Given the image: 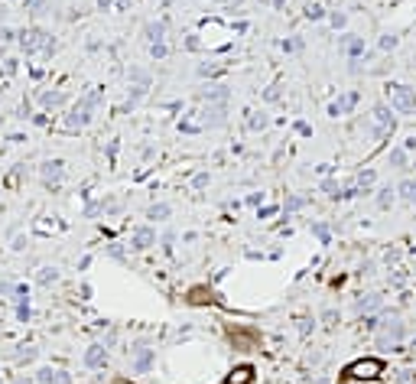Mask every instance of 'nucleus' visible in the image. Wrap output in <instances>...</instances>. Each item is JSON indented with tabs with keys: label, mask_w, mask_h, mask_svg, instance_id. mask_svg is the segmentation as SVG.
I'll return each instance as SVG.
<instances>
[{
	"label": "nucleus",
	"mask_w": 416,
	"mask_h": 384,
	"mask_svg": "<svg viewBox=\"0 0 416 384\" xmlns=\"http://www.w3.org/2000/svg\"><path fill=\"white\" fill-rule=\"evenodd\" d=\"M101 104V91L94 88V91H88L85 98H81L75 108L65 114V130H81V127H88V121H91V111Z\"/></svg>",
	"instance_id": "obj_1"
},
{
	"label": "nucleus",
	"mask_w": 416,
	"mask_h": 384,
	"mask_svg": "<svg viewBox=\"0 0 416 384\" xmlns=\"http://www.w3.org/2000/svg\"><path fill=\"white\" fill-rule=\"evenodd\" d=\"M387 104H390L393 114H413L416 111V88L400 85V82L387 85Z\"/></svg>",
	"instance_id": "obj_2"
},
{
	"label": "nucleus",
	"mask_w": 416,
	"mask_h": 384,
	"mask_svg": "<svg viewBox=\"0 0 416 384\" xmlns=\"http://www.w3.org/2000/svg\"><path fill=\"white\" fill-rule=\"evenodd\" d=\"M393 127H397V118L390 114V104H377L374 111H371V137L374 140H384V137H390Z\"/></svg>",
	"instance_id": "obj_3"
},
{
	"label": "nucleus",
	"mask_w": 416,
	"mask_h": 384,
	"mask_svg": "<svg viewBox=\"0 0 416 384\" xmlns=\"http://www.w3.org/2000/svg\"><path fill=\"white\" fill-rule=\"evenodd\" d=\"M20 46L26 49V52H52L55 49V43H52V36H49L46 30H26L23 36H20Z\"/></svg>",
	"instance_id": "obj_4"
},
{
	"label": "nucleus",
	"mask_w": 416,
	"mask_h": 384,
	"mask_svg": "<svg viewBox=\"0 0 416 384\" xmlns=\"http://www.w3.org/2000/svg\"><path fill=\"white\" fill-rule=\"evenodd\" d=\"M153 361H156V352H153V348H147L143 342L130 348V371H134V375H150Z\"/></svg>",
	"instance_id": "obj_5"
},
{
	"label": "nucleus",
	"mask_w": 416,
	"mask_h": 384,
	"mask_svg": "<svg viewBox=\"0 0 416 384\" xmlns=\"http://www.w3.org/2000/svg\"><path fill=\"white\" fill-rule=\"evenodd\" d=\"M153 244H156V228L153 225L134 228V235H130V248H134V251H147V248H153Z\"/></svg>",
	"instance_id": "obj_6"
},
{
	"label": "nucleus",
	"mask_w": 416,
	"mask_h": 384,
	"mask_svg": "<svg viewBox=\"0 0 416 384\" xmlns=\"http://www.w3.org/2000/svg\"><path fill=\"white\" fill-rule=\"evenodd\" d=\"M384 371V361L380 358H368V361H354L345 375H354V378H377Z\"/></svg>",
	"instance_id": "obj_7"
},
{
	"label": "nucleus",
	"mask_w": 416,
	"mask_h": 384,
	"mask_svg": "<svg viewBox=\"0 0 416 384\" xmlns=\"http://www.w3.org/2000/svg\"><path fill=\"white\" fill-rule=\"evenodd\" d=\"M354 104H358V91H345L341 98H335L329 104V118H345V114H351Z\"/></svg>",
	"instance_id": "obj_8"
},
{
	"label": "nucleus",
	"mask_w": 416,
	"mask_h": 384,
	"mask_svg": "<svg viewBox=\"0 0 416 384\" xmlns=\"http://www.w3.org/2000/svg\"><path fill=\"white\" fill-rule=\"evenodd\" d=\"M338 46H341V52L348 55V59H361L368 49H364V36H354V33H345L341 40H338Z\"/></svg>",
	"instance_id": "obj_9"
},
{
	"label": "nucleus",
	"mask_w": 416,
	"mask_h": 384,
	"mask_svg": "<svg viewBox=\"0 0 416 384\" xmlns=\"http://www.w3.org/2000/svg\"><path fill=\"white\" fill-rule=\"evenodd\" d=\"M108 365V348L104 342H94L85 348V368H104Z\"/></svg>",
	"instance_id": "obj_10"
},
{
	"label": "nucleus",
	"mask_w": 416,
	"mask_h": 384,
	"mask_svg": "<svg viewBox=\"0 0 416 384\" xmlns=\"http://www.w3.org/2000/svg\"><path fill=\"white\" fill-rule=\"evenodd\" d=\"M42 179H46V186H59L65 179V163L62 160H46L42 163Z\"/></svg>",
	"instance_id": "obj_11"
},
{
	"label": "nucleus",
	"mask_w": 416,
	"mask_h": 384,
	"mask_svg": "<svg viewBox=\"0 0 416 384\" xmlns=\"http://www.w3.org/2000/svg\"><path fill=\"white\" fill-rule=\"evenodd\" d=\"M36 378H39V384H72V378L62 368H49V365L36 371Z\"/></svg>",
	"instance_id": "obj_12"
},
{
	"label": "nucleus",
	"mask_w": 416,
	"mask_h": 384,
	"mask_svg": "<svg viewBox=\"0 0 416 384\" xmlns=\"http://www.w3.org/2000/svg\"><path fill=\"white\" fill-rule=\"evenodd\" d=\"M13 299H16V316L20 322L30 319V290L26 287H13Z\"/></svg>",
	"instance_id": "obj_13"
},
{
	"label": "nucleus",
	"mask_w": 416,
	"mask_h": 384,
	"mask_svg": "<svg viewBox=\"0 0 416 384\" xmlns=\"http://www.w3.org/2000/svg\"><path fill=\"white\" fill-rule=\"evenodd\" d=\"M400 336H403V326L397 319H387V329H384V336L377 339L380 345H390V342H400Z\"/></svg>",
	"instance_id": "obj_14"
},
{
	"label": "nucleus",
	"mask_w": 416,
	"mask_h": 384,
	"mask_svg": "<svg viewBox=\"0 0 416 384\" xmlns=\"http://www.w3.org/2000/svg\"><path fill=\"white\" fill-rule=\"evenodd\" d=\"M374 170H364V172H358V179H354V196H361V192H371V186H374Z\"/></svg>",
	"instance_id": "obj_15"
},
{
	"label": "nucleus",
	"mask_w": 416,
	"mask_h": 384,
	"mask_svg": "<svg viewBox=\"0 0 416 384\" xmlns=\"http://www.w3.org/2000/svg\"><path fill=\"white\" fill-rule=\"evenodd\" d=\"M143 33H147V43L153 46V43H166V23H147L143 26Z\"/></svg>",
	"instance_id": "obj_16"
},
{
	"label": "nucleus",
	"mask_w": 416,
	"mask_h": 384,
	"mask_svg": "<svg viewBox=\"0 0 416 384\" xmlns=\"http://www.w3.org/2000/svg\"><path fill=\"white\" fill-rule=\"evenodd\" d=\"M169 215H173V209H169L166 202H153V205L147 209V218H153V221H166Z\"/></svg>",
	"instance_id": "obj_17"
},
{
	"label": "nucleus",
	"mask_w": 416,
	"mask_h": 384,
	"mask_svg": "<svg viewBox=\"0 0 416 384\" xmlns=\"http://www.w3.org/2000/svg\"><path fill=\"white\" fill-rule=\"evenodd\" d=\"M202 124H205V127H221V124H225V111H221V108L202 111Z\"/></svg>",
	"instance_id": "obj_18"
},
{
	"label": "nucleus",
	"mask_w": 416,
	"mask_h": 384,
	"mask_svg": "<svg viewBox=\"0 0 416 384\" xmlns=\"http://www.w3.org/2000/svg\"><path fill=\"white\" fill-rule=\"evenodd\" d=\"M397 192H400V199H403V202L416 205V179H403L400 186H397Z\"/></svg>",
	"instance_id": "obj_19"
},
{
	"label": "nucleus",
	"mask_w": 416,
	"mask_h": 384,
	"mask_svg": "<svg viewBox=\"0 0 416 384\" xmlns=\"http://www.w3.org/2000/svg\"><path fill=\"white\" fill-rule=\"evenodd\" d=\"M387 163H390L393 170H407V150H403V147H393L390 153H387Z\"/></svg>",
	"instance_id": "obj_20"
},
{
	"label": "nucleus",
	"mask_w": 416,
	"mask_h": 384,
	"mask_svg": "<svg viewBox=\"0 0 416 384\" xmlns=\"http://www.w3.org/2000/svg\"><path fill=\"white\" fill-rule=\"evenodd\" d=\"M202 98H205V101H225V98H228V88H225V85H208V88H205V91H202Z\"/></svg>",
	"instance_id": "obj_21"
},
{
	"label": "nucleus",
	"mask_w": 416,
	"mask_h": 384,
	"mask_svg": "<svg viewBox=\"0 0 416 384\" xmlns=\"http://www.w3.org/2000/svg\"><path fill=\"white\" fill-rule=\"evenodd\" d=\"M377 306H380V297H377V293H368V297H361L358 303H354V309H358V313H371V309H377Z\"/></svg>",
	"instance_id": "obj_22"
},
{
	"label": "nucleus",
	"mask_w": 416,
	"mask_h": 384,
	"mask_svg": "<svg viewBox=\"0 0 416 384\" xmlns=\"http://www.w3.org/2000/svg\"><path fill=\"white\" fill-rule=\"evenodd\" d=\"M312 235L319 238V244H332V228L325 221H312Z\"/></svg>",
	"instance_id": "obj_23"
},
{
	"label": "nucleus",
	"mask_w": 416,
	"mask_h": 384,
	"mask_svg": "<svg viewBox=\"0 0 416 384\" xmlns=\"http://www.w3.org/2000/svg\"><path fill=\"white\" fill-rule=\"evenodd\" d=\"M393 199H397V189H390V186L377 189V205H380V209H390Z\"/></svg>",
	"instance_id": "obj_24"
},
{
	"label": "nucleus",
	"mask_w": 416,
	"mask_h": 384,
	"mask_svg": "<svg viewBox=\"0 0 416 384\" xmlns=\"http://www.w3.org/2000/svg\"><path fill=\"white\" fill-rule=\"evenodd\" d=\"M267 124H270V114H267V111H257V114L247 118V127H251V130H264Z\"/></svg>",
	"instance_id": "obj_25"
},
{
	"label": "nucleus",
	"mask_w": 416,
	"mask_h": 384,
	"mask_svg": "<svg viewBox=\"0 0 416 384\" xmlns=\"http://www.w3.org/2000/svg\"><path fill=\"white\" fill-rule=\"evenodd\" d=\"M55 280H59V270H55V267H42V270H39V283H42V287H52Z\"/></svg>",
	"instance_id": "obj_26"
},
{
	"label": "nucleus",
	"mask_w": 416,
	"mask_h": 384,
	"mask_svg": "<svg viewBox=\"0 0 416 384\" xmlns=\"http://www.w3.org/2000/svg\"><path fill=\"white\" fill-rule=\"evenodd\" d=\"M62 101H65L62 91H46V94H42V104H46V108H59Z\"/></svg>",
	"instance_id": "obj_27"
},
{
	"label": "nucleus",
	"mask_w": 416,
	"mask_h": 384,
	"mask_svg": "<svg viewBox=\"0 0 416 384\" xmlns=\"http://www.w3.org/2000/svg\"><path fill=\"white\" fill-rule=\"evenodd\" d=\"M303 205H306V196H290V199H286V218H290L293 212H299Z\"/></svg>",
	"instance_id": "obj_28"
},
{
	"label": "nucleus",
	"mask_w": 416,
	"mask_h": 384,
	"mask_svg": "<svg viewBox=\"0 0 416 384\" xmlns=\"http://www.w3.org/2000/svg\"><path fill=\"white\" fill-rule=\"evenodd\" d=\"M322 16H325V7H322V3H309V7H306V20H312V23H319Z\"/></svg>",
	"instance_id": "obj_29"
},
{
	"label": "nucleus",
	"mask_w": 416,
	"mask_h": 384,
	"mask_svg": "<svg viewBox=\"0 0 416 384\" xmlns=\"http://www.w3.org/2000/svg\"><path fill=\"white\" fill-rule=\"evenodd\" d=\"M329 23L335 26V30H345V23H348V13H341V10H332V13H329Z\"/></svg>",
	"instance_id": "obj_30"
},
{
	"label": "nucleus",
	"mask_w": 416,
	"mask_h": 384,
	"mask_svg": "<svg viewBox=\"0 0 416 384\" xmlns=\"http://www.w3.org/2000/svg\"><path fill=\"white\" fill-rule=\"evenodd\" d=\"M322 192H325V196H332V199H341V189H338L335 179H322Z\"/></svg>",
	"instance_id": "obj_31"
},
{
	"label": "nucleus",
	"mask_w": 416,
	"mask_h": 384,
	"mask_svg": "<svg viewBox=\"0 0 416 384\" xmlns=\"http://www.w3.org/2000/svg\"><path fill=\"white\" fill-rule=\"evenodd\" d=\"M280 46H283V52H299V49H303V40H299V36H293V40H283Z\"/></svg>",
	"instance_id": "obj_32"
},
{
	"label": "nucleus",
	"mask_w": 416,
	"mask_h": 384,
	"mask_svg": "<svg viewBox=\"0 0 416 384\" xmlns=\"http://www.w3.org/2000/svg\"><path fill=\"white\" fill-rule=\"evenodd\" d=\"M150 55H153V59H166V55H169V46H166V43H153V46H150Z\"/></svg>",
	"instance_id": "obj_33"
},
{
	"label": "nucleus",
	"mask_w": 416,
	"mask_h": 384,
	"mask_svg": "<svg viewBox=\"0 0 416 384\" xmlns=\"http://www.w3.org/2000/svg\"><path fill=\"white\" fill-rule=\"evenodd\" d=\"M208 182H212V176H208V172H195V176H192V189H205Z\"/></svg>",
	"instance_id": "obj_34"
},
{
	"label": "nucleus",
	"mask_w": 416,
	"mask_h": 384,
	"mask_svg": "<svg viewBox=\"0 0 416 384\" xmlns=\"http://www.w3.org/2000/svg\"><path fill=\"white\" fill-rule=\"evenodd\" d=\"M218 65H215V62H205V65H198V75H202V79H208V75H218Z\"/></svg>",
	"instance_id": "obj_35"
},
{
	"label": "nucleus",
	"mask_w": 416,
	"mask_h": 384,
	"mask_svg": "<svg viewBox=\"0 0 416 384\" xmlns=\"http://www.w3.org/2000/svg\"><path fill=\"white\" fill-rule=\"evenodd\" d=\"M397 43H400V40H397L393 33H387L384 40H380V49H384V52H390V49H397Z\"/></svg>",
	"instance_id": "obj_36"
},
{
	"label": "nucleus",
	"mask_w": 416,
	"mask_h": 384,
	"mask_svg": "<svg viewBox=\"0 0 416 384\" xmlns=\"http://www.w3.org/2000/svg\"><path fill=\"white\" fill-rule=\"evenodd\" d=\"M264 101H280V85H270L264 91Z\"/></svg>",
	"instance_id": "obj_37"
},
{
	"label": "nucleus",
	"mask_w": 416,
	"mask_h": 384,
	"mask_svg": "<svg viewBox=\"0 0 416 384\" xmlns=\"http://www.w3.org/2000/svg\"><path fill=\"white\" fill-rule=\"evenodd\" d=\"M173 244H176V235H173V231H166V235H163V251L173 254Z\"/></svg>",
	"instance_id": "obj_38"
},
{
	"label": "nucleus",
	"mask_w": 416,
	"mask_h": 384,
	"mask_svg": "<svg viewBox=\"0 0 416 384\" xmlns=\"http://www.w3.org/2000/svg\"><path fill=\"white\" fill-rule=\"evenodd\" d=\"M186 49H189V52H198V49H202L198 36H189V40H186Z\"/></svg>",
	"instance_id": "obj_39"
},
{
	"label": "nucleus",
	"mask_w": 416,
	"mask_h": 384,
	"mask_svg": "<svg viewBox=\"0 0 416 384\" xmlns=\"http://www.w3.org/2000/svg\"><path fill=\"white\" fill-rule=\"evenodd\" d=\"M296 329H299V336H309V329H312V322H309V319H299V326H296Z\"/></svg>",
	"instance_id": "obj_40"
},
{
	"label": "nucleus",
	"mask_w": 416,
	"mask_h": 384,
	"mask_svg": "<svg viewBox=\"0 0 416 384\" xmlns=\"http://www.w3.org/2000/svg\"><path fill=\"white\" fill-rule=\"evenodd\" d=\"M276 212V205H264V209H260V212H257V218H270V215H273Z\"/></svg>",
	"instance_id": "obj_41"
},
{
	"label": "nucleus",
	"mask_w": 416,
	"mask_h": 384,
	"mask_svg": "<svg viewBox=\"0 0 416 384\" xmlns=\"http://www.w3.org/2000/svg\"><path fill=\"white\" fill-rule=\"evenodd\" d=\"M296 130H299V133H303V137H309V133H312V127H309V124H306V121H296Z\"/></svg>",
	"instance_id": "obj_42"
},
{
	"label": "nucleus",
	"mask_w": 416,
	"mask_h": 384,
	"mask_svg": "<svg viewBox=\"0 0 416 384\" xmlns=\"http://www.w3.org/2000/svg\"><path fill=\"white\" fill-rule=\"evenodd\" d=\"M13 40V30H0V43H10Z\"/></svg>",
	"instance_id": "obj_43"
},
{
	"label": "nucleus",
	"mask_w": 416,
	"mask_h": 384,
	"mask_svg": "<svg viewBox=\"0 0 416 384\" xmlns=\"http://www.w3.org/2000/svg\"><path fill=\"white\" fill-rule=\"evenodd\" d=\"M81 299H91V283H81Z\"/></svg>",
	"instance_id": "obj_44"
},
{
	"label": "nucleus",
	"mask_w": 416,
	"mask_h": 384,
	"mask_svg": "<svg viewBox=\"0 0 416 384\" xmlns=\"http://www.w3.org/2000/svg\"><path fill=\"white\" fill-rule=\"evenodd\" d=\"M335 319H338L335 309H325V322H329V326H335Z\"/></svg>",
	"instance_id": "obj_45"
},
{
	"label": "nucleus",
	"mask_w": 416,
	"mask_h": 384,
	"mask_svg": "<svg viewBox=\"0 0 416 384\" xmlns=\"http://www.w3.org/2000/svg\"><path fill=\"white\" fill-rule=\"evenodd\" d=\"M108 254H111V257H117V260H124V251H120V248H108Z\"/></svg>",
	"instance_id": "obj_46"
},
{
	"label": "nucleus",
	"mask_w": 416,
	"mask_h": 384,
	"mask_svg": "<svg viewBox=\"0 0 416 384\" xmlns=\"http://www.w3.org/2000/svg\"><path fill=\"white\" fill-rule=\"evenodd\" d=\"M26 3H30L33 10H42V7H46V0H26Z\"/></svg>",
	"instance_id": "obj_47"
},
{
	"label": "nucleus",
	"mask_w": 416,
	"mask_h": 384,
	"mask_svg": "<svg viewBox=\"0 0 416 384\" xmlns=\"http://www.w3.org/2000/svg\"><path fill=\"white\" fill-rule=\"evenodd\" d=\"M403 150H416V137H407V140H403Z\"/></svg>",
	"instance_id": "obj_48"
},
{
	"label": "nucleus",
	"mask_w": 416,
	"mask_h": 384,
	"mask_svg": "<svg viewBox=\"0 0 416 384\" xmlns=\"http://www.w3.org/2000/svg\"><path fill=\"white\" fill-rule=\"evenodd\" d=\"M130 7V0H117V10H127Z\"/></svg>",
	"instance_id": "obj_49"
},
{
	"label": "nucleus",
	"mask_w": 416,
	"mask_h": 384,
	"mask_svg": "<svg viewBox=\"0 0 416 384\" xmlns=\"http://www.w3.org/2000/svg\"><path fill=\"white\" fill-rule=\"evenodd\" d=\"M98 3H101V7H104V10H108V7H111V0H98Z\"/></svg>",
	"instance_id": "obj_50"
}]
</instances>
